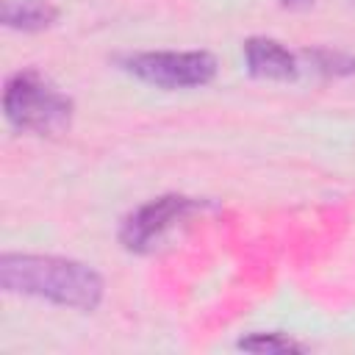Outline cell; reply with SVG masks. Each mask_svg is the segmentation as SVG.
Wrapping results in <instances>:
<instances>
[{
	"label": "cell",
	"instance_id": "2",
	"mask_svg": "<svg viewBox=\"0 0 355 355\" xmlns=\"http://www.w3.org/2000/svg\"><path fill=\"white\" fill-rule=\"evenodd\" d=\"M3 111L6 119L19 130L36 136H55L69 128L75 105L39 69H19L6 80Z\"/></svg>",
	"mask_w": 355,
	"mask_h": 355
},
{
	"label": "cell",
	"instance_id": "9",
	"mask_svg": "<svg viewBox=\"0 0 355 355\" xmlns=\"http://www.w3.org/2000/svg\"><path fill=\"white\" fill-rule=\"evenodd\" d=\"M283 8H308L313 0H277Z\"/></svg>",
	"mask_w": 355,
	"mask_h": 355
},
{
	"label": "cell",
	"instance_id": "8",
	"mask_svg": "<svg viewBox=\"0 0 355 355\" xmlns=\"http://www.w3.org/2000/svg\"><path fill=\"white\" fill-rule=\"evenodd\" d=\"M313 67L324 75H352L355 72V58L344 55V53H333V50H311L305 53Z\"/></svg>",
	"mask_w": 355,
	"mask_h": 355
},
{
	"label": "cell",
	"instance_id": "1",
	"mask_svg": "<svg viewBox=\"0 0 355 355\" xmlns=\"http://www.w3.org/2000/svg\"><path fill=\"white\" fill-rule=\"evenodd\" d=\"M0 286L8 294L36 297L86 313L94 311L105 294V283L92 266L72 258L31 252H6L0 258Z\"/></svg>",
	"mask_w": 355,
	"mask_h": 355
},
{
	"label": "cell",
	"instance_id": "3",
	"mask_svg": "<svg viewBox=\"0 0 355 355\" xmlns=\"http://www.w3.org/2000/svg\"><path fill=\"white\" fill-rule=\"evenodd\" d=\"M122 67L158 89H197L214 80L216 58L205 50H155V53H136L122 61Z\"/></svg>",
	"mask_w": 355,
	"mask_h": 355
},
{
	"label": "cell",
	"instance_id": "4",
	"mask_svg": "<svg viewBox=\"0 0 355 355\" xmlns=\"http://www.w3.org/2000/svg\"><path fill=\"white\" fill-rule=\"evenodd\" d=\"M200 205H202L200 200L186 194H161L125 216L119 227V241L133 252H147L164 239L166 230H172L180 219H186Z\"/></svg>",
	"mask_w": 355,
	"mask_h": 355
},
{
	"label": "cell",
	"instance_id": "6",
	"mask_svg": "<svg viewBox=\"0 0 355 355\" xmlns=\"http://www.w3.org/2000/svg\"><path fill=\"white\" fill-rule=\"evenodd\" d=\"M58 19V8L47 0H6L3 3V25L14 31H44Z\"/></svg>",
	"mask_w": 355,
	"mask_h": 355
},
{
	"label": "cell",
	"instance_id": "7",
	"mask_svg": "<svg viewBox=\"0 0 355 355\" xmlns=\"http://www.w3.org/2000/svg\"><path fill=\"white\" fill-rule=\"evenodd\" d=\"M239 349L247 352H266V355H280V352H305V347L283 333H252L239 338Z\"/></svg>",
	"mask_w": 355,
	"mask_h": 355
},
{
	"label": "cell",
	"instance_id": "5",
	"mask_svg": "<svg viewBox=\"0 0 355 355\" xmlns=\"http://www.w3.org/2000/svg\"><path fill=\"white\" fill-rule=\"evenodd\" d=\"M244 61L255 78L288 80L297 75V55L288 47H283L277 39H266V36L247 39L244 42Z\"/></svg>",
	"mask_w": 355,
	"mask_h": 355
}]
</instances>
